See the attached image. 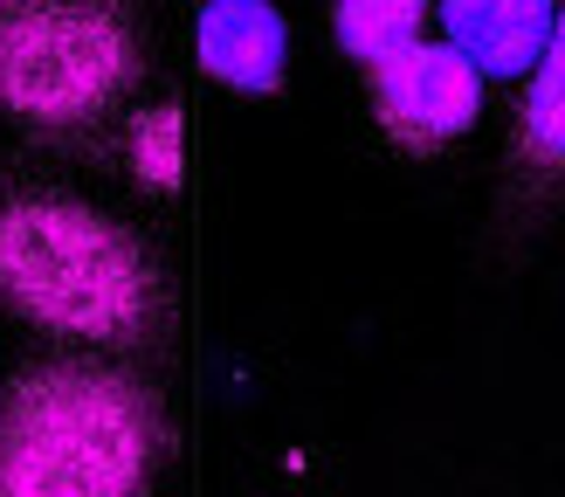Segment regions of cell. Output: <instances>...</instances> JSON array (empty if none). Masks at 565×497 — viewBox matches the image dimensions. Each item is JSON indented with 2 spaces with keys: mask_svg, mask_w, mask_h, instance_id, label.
I'll list each match as a JSON object with an SVG mask.
<instances>
[{
  "mask_svg": "<svg viewBox=\"0 0 565 497\" xmlns=\"http://www.w3.org/2000/svg\"><path fill=\"white\" fill-rule=\"evenodd\" d=\"M0 304L70 346L138 352L166 325L152 248L104 208L55 187L0 193Z\"/></svg>",
  "mask_w": 565,
  "mask_h": 497,
  "instance_id": "cell-1",
  "label": "cell"
},
{
  "mask_svg": "<svg viewBox=\"0 0 565 497\" xmlns=\"http://www.w3.org/2000/svg\"><path fill=\"white\" fill-rule=\"evenodd\" d=\"M159 450V394L125 367L49 359L0 387V497H138Z\"/></svg>",
  "mask_w": 565,
  "mask_h": 497,
  "instance_id": "cell-2",
  "label": "cell"
},
{
  "mask_svg": "<svg viewBox=\"0 0 565 497\" xmlns=\"http://www.w3.org/2000/svg\"><path fill=\"white\" fill-rule=\"evenodd\" d=\"M138 83V21L125 8H8L0 104L35 131H90Z\"/></svg>",
  "mask_w": 565,
  "mask_h": 497,
  "instance_id": "cell-3",
  "label": "cell"
},
{
  "mask_svg": "<svg viewBox=\"0 0 565 497\" xmlns=\"http://www.w3.org/2000/svg\"><path fill=\"white\" fill-rule=\"evenodd\" d=\"M483 110V76L448 42H420L407 55L373 70V118L401 152H441L476 125Z\"/></svg>",
  "mask_w": 565,
  "mask_h": 497,
  "instance_id": "cell-4",
  "label": "cell"
},
{
  "mask_svg": "<svg viewBox=\"0 0 565 497\" xmlns=\"http://www.w3.org/2000/svg\"><path fill=\"white\" fill-rule=\"evenodd\" d=\"M565 201V14L552 21V49L531 70V91L511 125V159H503V235H524Z\"/></svg>",
  "mask_w": 565,
  "mask_h": 497,
  "instance_id": "cell-5",
  "label": "cell"
},
{
  "mask_svg": "<svg viewBox=\"0 0 565 497\" xmlns=\"http://www.w3.org/2000/svg\"><path fill=\"white\" fill-rule=\"evenodd\" d=\"M448 49L462 55L476 76H524L531 63H545L552 49V8H483V0H456L441 8Z\"/></svg>",
  "mask_w": 565,
  "mask_h": 497,
  "instance_id": "cell-6",
  "label": "cell"
},
{
  "mask_svg": "<svg viewBox=\"0 0 565 497\" xmlns=\"http://www.w3.org/2000/svg\"><path fill=\"white\" fill-rule=\"evenodd\" d=\"M201 63L235 83V91H276L282 76V14L248 8V0H221L201 8Z\"/></svg>",
  "mask_w": 565,
  "mask_h": 497,
  "instance_id": "cell-7",
  "label": "cell"
},
{
  "mask_svg": "<svg viewBox=\"0 0 565 497\" xmlns=\"http://www.w3.org/2000/svg\"><path fill=\"white\" fill-rule=\"evenodd\" d=\"M331 21H338V42L380 70V63H393V55L420 49V21L428 14L420 8H373V0H365V8H338Z\"/></svg>",
  "mask_w": 565,
  "mask_h": 497,
  "instance_id": "cell-8",
  "label": "cell"
},
{
  "mask_svg": "<svg viewBox=\"0 0 565 497\" xmlns=\"http://www.w3.org/2000/svg\"><path fill=\"white\" fill-rule=\"evenodd\" d=\"M131 166H138V180H152V187L180 180V118H173V110H146V118H138Z\"/></svg>",
  "mask_w": 565,
  "mask_h": 497,
  "instance_id": "cell-9",
  "label": "cell"
}]
</instances>
